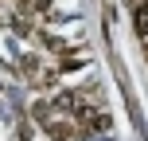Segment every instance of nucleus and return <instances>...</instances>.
Listing matches in <instances>:
<instances>
[{
    "mask_svg": "<svg viewBox=\"0 0 148 141\" xmlns=\"http://www.w3.org/2000/svg\"><path fill=\"white\" fill-rule=\"evenodd\" d=\"M140 31H148V8H140Z\"/></svg>",
    "mask_w": 148,
    "mask_h": 141,
    "instance_id": "nucleus-1",
    "label": "nucleus"
}]
</instances>
